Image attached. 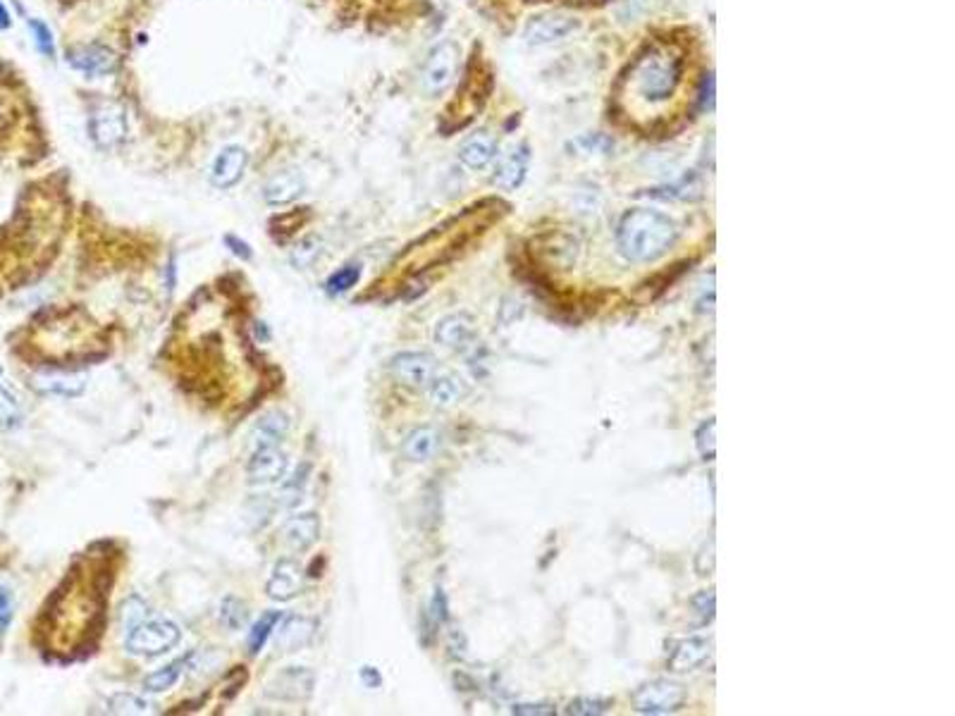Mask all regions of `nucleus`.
Here are the masks:
<instances>
[{
	"label": "nucleus",
	"mask_w": 955,
	"mask_h": 716,
	"mask_svg": "<svg viewBox=\"0 0 955 716\" xmlns=\"http://www.w3.org/2000/svg\"><path fill=\"white\" fill-rule=\"evenodd\" d=\"M89 131H92L93 144L100 146V148H115V146H120L124 139H127V120H124V113L115 106L99 107V110L92 115Z\"/></svg>",
	"instance_id": "obj_9"
},
{
	"label": "nucleus",
	"mask_w": 955,
	"mask_h": 716,
	"mask_svg": "<svg viewBox=\"0 0 955 716\" xmlns=\"http://www.w3.org/2000/svg\"><path fill=\"white\" fill-rule=\"evenodd\" d=\"M308 473H311V465L301 464L297 471L291 473V478L284 475L283 492H280V504H283V506L291 509V506H297V504L304 499L306 485H308Z\"/></svg>",
	"instance_id": "obj_27"
},
{
	"label": "nucleus",
	"mask_w": 955,
	"mask_h": 716,
	"mask_svg": "<svg viewBox=\"0 0 955 716\" xmlns=\"http://www.w3.org/2000/svg\"><path fill=\"white\" fill-rule=\"evenodd\" d=\"M22 426V406L10 389L0 387V430L8 433Z\"/></svg>",
	"instance_id": "obj_29"
},
{
	"label": "nucleus",
	"mask_w": 955,
	"mask_h": 716,
	"mask_svg": "<svg viewBox=\"0 0 955 716\" xmlns=\"http://www.w3.org/2000/svg\"><path fill=\"white\" fill-rule=\"evenodd\" d=\"M440 442H442V437H440V430H437V427L420 426L406 434L402 451H404V457L409 458V461H413V464H423V461H430V458L435 457L437 449H440Z\"/></svg>",
	"instance_id": "obj_18"
},
{
	"label": "nucleus",
	"mask_w": 955,
	"mask_h": 716,
	"mask_svg": "<svg viewBox=\"0 0 955 716\" xmlns=\"http://www.w3.org/2000/svg\"><path fill=\"white\" fill-rule=\"evenodd\" d=\"M191 662V655L182 656V659H175V662L165 664L161 669H155L153 673H148L144 679V690L146 693H165L170 688H175L182 679V673L187 671Z\"/></svg>",
	"instance_id": "obj_24"
},
{
	"label": "nucleus",
	"mask_w": 955,
	"mask_h": 716,
	"mask_svg": "<svg viewBox=\"0 0 955 716\" xmlns=\"http://www.w3.org/2000/svg\"><path fill=\"white\" fill-rule=\"evenodd\" d=\"M34 385L44 394L75 399V396L84 394L86 378L84 375H48V378H38Z\"/></svg>",
	"instance_id": "obj_25"
},
{
	"label": "nucleus",
	"mask_w": 955,
	"mask_h": 716,
	"mask_svg": "<svg viewBox=\"0 0 955 716\" xmlns=\"http://www.w3.org/2000/svg\"><path fill=\"white\" fill-rule=\"evenodd\" d=\"M679 229L665 213L652 208H633L619 222L617 244L631 263H655L676 244Z\"/></svg>",
	"instance_id": "obj_2"
},
{
	"label": "nucleus",
	"mask_w": 955,
	"mask_h": 716,
	"mask_svg": "<svg viewBox=\"0 0 955 716\" xmlns=\"http://www.w3.org/2000/svg\"><path fill=\"white\" fill-rule=\"evenodd\" d=\"M497 155V141L492 139V134L488 131H475L474 137H468L458 151V158L461 163L471 170H482L488 168L489 163L495 161Z\"/></svg>",
	"instance_id": "obj_20"
},
{
	"label": "nucleus",
	"mask_w": 955,
	"mask_h": 716,
	"mask_svg": "<svg viewBox=\"0 0 955 716\" xmlns=\"http://www.w3.org/2000/svg\"><path fill=\"white\" fill-rule=\"evenodd\" d=\"M458 68V48L454 44H440L430 51L420 72V86L428 96H440L454 84Z\"/></svg>",
	"instance_id": "obj_5"
},
{
	"label": "nucleus",
	"mask_w": 955,
	"mask_h": 716,
	"mask_svg": "<svg viewBox=\"0 0 955 716\" xmlns=\"http://www.w3.org/2000/svg\"><path fill=\"white\" fill-rule=\"evenodd\" d=\"M151 709V702L134 693H117L107 700V712L113 714H148Z\"/></svg>",
	"instance_id": "obj_28"
},
{
	"label": "nucleus",
	"mask_w": 955,
	"mask_h": 716,
	"mask_svg": "<svg viewBox=\"0 0 955 716\" xmlns=\"http://www.w3.org/2000/svg\"><path fill=\"white\" fill-rule=\"evenodd\" d=\"M12 617H15V597L10 593V587L0 583V638L8 632Z\"/></svg>",
	"instance_id": "obj_35"
},
{
	"label": "nucleus",
	"mask_w": 955,
	"mask_h": 716,
	"mask_svg": "<svg viewBox=\"0 0 955 716\" xmlns=\"http://www.w3.org/2000/svg\"><path fill=\"white\" fill-rule=\"evenodd\" d=\"M714 420H704L703 426H700V430H697V449H700V454H703L707 461H712L714 458Z\"/></svg>",
	"instance_id": "obj_36"
},
{
	"label": "nucleus",
	"mask_w": 955,
	"mask_h": 716,
	"mask_svg": "<svg viewBox=\"0 0 955 716\" xmlns=\"http://www.w3.org/2000/svg\"><path fill=\"white\" fill-rule=\"evenodd\" d=\"M68 62L86 76H106L117 68V55L106 46H76L68 53Z\"/></svg>",
	"instance_id": "obj_11"
},
{
	"label": "nucleus",
	"mask_w": 955,
	"mask_h": 716,
	"mask_svg": "<svg viewBox=\"0 0 955 716\" xmlns=\"http://www.w3.org/2000/svg\"><path fill=\"white\" fill-rule=\"evenodd\" d=\"M315 686L314 671L306 666H287L267 680L266 697L277 702H304Z\"/></svg>",
	"instance_id": "obj_6"
},
{
	"label": "nucleus",
	"mask_w": 955,
	"mask_h": 716,
	"mask_svg": "<svg viewBox=\"0 0 955 716\" xmlns=\"http://www.w3.org/2000/svg\"><path fill=\"white\" fill-rule=\"evenodd\" d=\"M280 621H283V611H266V614L253 624L251 632H249V655L256 656L263 652L267 638L273 635V631L280 625Z\"/></svg>",
	"instance_id": "obj_26"
},
{
	"label": "nucleus",
	"mask_w": 955,
	"mask_h": 716,
	"mask_svg": "<svg viewBox=\"0 0 955 716\" xmlns=\"http://www.w3.org/2000/svg\"><path fill=\"white\" fill-rule=\"evenodd\" d=\"M280 624L283 625H280V631H277V649H283V652H298V649H304L308 642L314 640V618L290 617L280 621Z\"/></svg>",
	"instance_id": "obj_19"
},
{
	"label": "nucleus",
	"mask_w": 955,
	"mask_h": 716,
	"mask_svg": "<svg viewBox=\"0 0 955 716\" xmlns=\"http://www.w3.org/2000/svg\"><path fill=\"white\" fill-rule=\"evenodd\" d=\"M513 714H528V716H552L557 714V709L552 704H513Z\"/></svg>",
	"instance_id": "obj_38"
},
{
	"label": "nucleus",
	"mask_w": 955,
	"mask_h": 716,
	"mask_svg": "<svg viewBox=\"0 0 955 716\" xmlns=\"http://www.w3.org/2000/svg\"><path fill=\"white\" fill-rule=\"evenodd\" d=\"M359 676H361V680H363V686H366V688H380L382 686L380 671L375 669V666H361Z\"/></svg>",
	"instance_id": "obj_41"
},
{
	"label": "nucleus",
	"mask_w": 955,
	"mask_h": 716,
	"mask_svg": "<svg viewBox=\"0 0 955 716\" xmlns=\"http://www.w3.org/2000/svg\"><path fill=\"white\" fill-rule=\"evenodd\" d=\"M29 29H31V34H34V41H36L38 51L46 55V58H53L55 55L53 34H51V29H48L46 24L38 22V20H29Z\"/></svg>",
	"instance_id": "obj_34"
},
{
	"label": "nucleus",
	"mask_w": 955,
	"mask_h": 716,
	"mask_svg": "<svg viewBox=\"0 0 955 716\" xmlns=\"http://www.w3.org/2000/svg\"><path fill=\"white\" fill-rule=\"evenodd\" d=\"M611 707H614V700H609V697H576V700L569 702V707L564 712L576 716H600L607 714Z\"/></svg>",
	"instance_id": "obj_30"
},
{
	"label": "nucleus",
	"mask_w": 955,
	"mask_h": 716,
	"mask_svg": "<svg viewBox=\"0 0 955 716\" xmlns=\"http://www.w3.org/2000/svg\"><path fill=\"white\" fill-rule=\"evenodd\" d=\"M576 27H578V20L569 12H547V15H537L528 22L526 38L528 44L545 46V44H554V41H561L573 34Z\"/></svg>",
	"instance_id": "obj_10"
},
{
	"label": "nucleus",
	"mask_w": 955,
	"mask_h": 716,
	"mask_svg": "<svg viewBox=\"0 0 955 716\" xmlns=\"http://www.w3.org/2000/svg\"><path fill=\"white\" fill-rule=\"evenodd\" d=\"M390 373L406 387L423 389L437 375V361L426 351H402L390 361Z\"/></svg>",
	"instance_id": "obj_7"
},
{
	"label": "nucleus",
	"mask_w": 955,
	"mask_h": 716,
	"mask_svg": "<svg viewBox=\"0 0 955 716\" xmlns=\"http://www.w3.org/2000/svg\"><path fill=\"white\" fill-rule=\"evenodd\" d=\"M475 337V321L468 313H451L437 322L435 339L444 349L464 351Z\"/></svg>",
	"instance_id": "obj_13"
},
{
	"label": "nucleus",
	"mask_w": 955,
	"mask_h": 716,
	"mask_svg": "<svg viewBox=\"0 0 955 716\" xmlns=\"http://www.w3.org/2000/svg\"><path fill=\"white\" fill-rule=\"evenodd\" d=\"M528 163H530L528 146L526 144L513 146V148H509V151L499 158V163H497L492 182H495L499 189H506V191L519 189L521 184H523V179H526Z\"/></svg>",
	"instance_id": "obj_14"
},
{
	"label": "nucleus",
	"mask_w": 955,
	"mask_h": 716,
	"mask_svg": "<svg viewBox=\"0 0 955 716\" xmlns=\"http://www.w3.org/2000/svg\"><path fill=\"white\" fill-rule=\"evenodd\" d=\"M290 426H291L290 416H287L284 411H280V409L263 413V416L259 418V423H256V427H253V440H256V447H259V444H280L284 437H287V433H290Z\"/></svg>",
	"instance_id": "obj_22"
},
{
	"label": "nucleus",
	"mask_w": 955,
	"mask_h": 716,
	"mask_svg": "<svg viewBox=\"0 0 955 716\" xmlns=\"http://www.w3.org/2000/svg\"><path fill=\"white\" fill-rule=\"evenodd\" d=\"M430 617L435 624H442L447 618V600H444L442 590H437L435 597H433V607H430Z\"/></svg>",
	"instance_id": "obj_40"
},
{
	"label": "nucleus",
	"mask_w": 955,
	"mask_h": 716,
	"mask_svg": "<svg viewBox=\"0 0 955 716\" xmlns=\"http://www.w3.org/2000/svg\"><path fill=\"white\" fill-rule=\"evenodd\" d=\"M290 471V458L284 451H280L277 444H259L253 449L249 464H246V475L253 485H275L283 482L284 475Z\"/></svg>",
	"instance_id": "obj_8"
},
{
	"label": "nucleus",
	"mask_w": 955,
	"mask_h": 716,
	"mask_svg": "<svg viewBox=\"0 0 955 716\" xmlns=\"http://www.w3.org/2000/svg\"><path fill=\"white\" fill-rule=\"evenodd\" d=\"M284 542L287 547L294 549V552H306L308 547H314L318 537H321V519L318 513H298V516H291L287 523H284Z\"/></svg>",
	"instance_id": "obj_15"
},
{
	"label": "nucleus",
	"mask_w": 955,
	"mask_h": 716,
	"mask_svg": "<svg viewBox=\"0 0 955 716\" xmlns=\"http://www.w3.org/2000/svg\"><path fill=\"white\" fill-rule=\"evenodd\" d=\"M686 702V688L673 680L657 679L641 686L633 695L635 712L641 714H673Z\"/></svg>",
	"instance_id": "obj_4"
},
{
	"label": "nucleus",
	"mask_w": 955,
	"mask_h": 716,
	"mask_svg": "<svg viewBox=\"0 0 955 716\" xmlns=\"http://www.w3.org/2000/svg\"><path fill=\"white\" fill-rule=\"evenodd\" d=\"M707 655H710V640H704V638H686V640L676 642V648H673L672 656H669V671H673V673L693 671L707 659Z\"/></svg>",
	"instance_id": "obj_21"
},
{
	"label": "nucleus",
	"mask_w": 955,
	"mask_h": 716,
	"mask_svg": "<svg viewBox=\"0 0 955 716\" xmlns=\"http://www.w3.org/2000/svg\"><path fill=\"white\" fill-rule=\"evenodd\" d=\"M179 638H182V631L175 621L153 618V621H139L137 625H131L124 648L130 655L153 659V656L168 655L170 649H175Z\"/></svg>",
	"instance_id": "obj_3"
},
{
	"label": "nucleus",
	"mask_w": 955,
	"mask_h": 716,
	"mask_svg": "<svg viewBox=\"0 0 955 716\" xmlns=\"http://www.w3.org/2000/svg\"><path fill=\"white\" fill-rule=\"evenodd\" d=\"M246 163H249V153L242 148V146H227L218 153V158L211 165V182L218 187V189H229L242 179L246 170Z\"/></svg>",
	"instance_id": "obj_12"
},
{
	"label": "nucleus",
	"mask_w": 955,
	"mask_h": 716,
	"mask_svg": "<svg viewBox=\"0 0 955 716\" xmlns=\"http://www.w3.org/2000/svg\"><path fill=\"white\" fill-rule=\"evenodd\" d=\"M428 394L433 404L447 409L466 396V385L457 375H435L428 385Z\"/></svg>",
	"instance_id": "obj_23"
},
{
	"label": "nucleus",
	"mask_w": 955,
	"mask_h": 716,
	"mask_svg": "<svg viewBox=\"0 0 955 716\" xmlns=\"http://www.w3.org/2000/svg\"><path fill=\"white\" fill-rule=\"evenodd\" d=\"M686 79V58L676 44H652L633 60L624 79V103L635 115H662L679 96Z\"/></svg>",
	"instance_id": "obj_1"
},
{
	"label": "nucleus",
	"mask_w": 955,
	"mask_h": 716,
	"mask_svg": "<svg viewBox=\"0 0 955 716\" xmlns=\"http://www.w3.org/2000/svg\"><path fill=\"white\" fill-rule=\"evenodd\" d=\"M361 280V267L359 266H344L339 267L337 273H332L328 277V282H325V290H328V294H344V291H349L352 287H356Z\"/></svg>",
	"instance_id": "obj_31"
},
{
	"label": "nucleus",
	"mask_w": 955,
	"mask_h": 716,
	"mask_svg": "<svg viewBox=\"0 0 955 716\" xmlns=\"http://www.w3.org/2000/svg\"><path fill=\"white\" fill-rule=\"evenodd\" d=\"M225 244L229 246V251L235 253L237 259L251 260L253 253H251V249H249V244H246V242H242V239H237V236L227 235V236H225Z\"/></svg>",
	"instance_id": "obj_39"
},
{
	"label": "nucleus",
	"mask_w": 955,
	"mask_h": 716,
	"mask_svg": "<svg viewBox=\"0 0 955 716\" xmlns=\"http://www.w3.org/2000/svg\"><path fill=\"white\" fill-rule=\"evenodd\" d=\"M306 182L301 172L297 170H284V172H277L275 177H270L263 189V198H266L270 206H284V203H291L294 198H298L304 194Z\"/></svg>",
	"instance_id": "obj_17"
},
{
	"label": "nucleus",
	"mask_w": 955,
	"mask_h": 716,
	"mask_svg": "<svg viewBox=\"0 0 955 716\" xmlns=\"http://www.w3.org/2000/svg\"><path fill=\"white\" fill-rule=\"evenodd\" d=\"M266 590L267 597L275 600V602H290V600H294L298 590H301V571H298L297 561H291V559L277 561L275 571H273V576L267 580Z\"/></svg>",
	"instance_id": "obj_16"
},
{
	"label": "nucleus",
	"mask_w": 955,
	"mask_h": 716,
	"mask_svg": "<svg viewBox=\"0 0 955 716\" xmlns=\"http://www.w3.org/2000/svg\"><path fill=\"white\" fill-rule=\"evenodd\" d=\"M10 24H12V20H10L8 8H5V5H3V3H0V31H3V29H10Z\"/></svg>",
	"instance_id": "obj_42"
},
{
	"label": "nucleus",
	"mask_w": 955,
	"mask_h": 716,
	"mask_svg": "<svg viewBox=\"0 0 955 716\" xmlns=\"http://www.w3.org/2000/svg\"><path fill=\"white\" fill-rule=\"evenodd\" d=\"M693 604H696L697 614L703 617V621H710V618L714 617V594H712V590L710 593L697 594L696 600H693Z\"/></svg>",
	"instance_id": "obj_37"
},
{
	"label": "nucleus",
	"mask_w": 955,
	"mask_h": 716,
	"mask_svg": "<svg viewBox=\"0 0 955 716\" xmlns=\"http://www.w3.org/2000/svg\"><path fill=\"white\" fill-rule=\"evenodd\" d=\"M318 256H321V242L315 236H308L304 242H298L297 249L291 251V263L298 270H306V267L314 266Z\"/></svg>",
	"instance_id": "obj_32"
},
{
	"label": "nucleus",
	"mask_w": 955,
	"mask_h": 716,
	"mask_svg": "<svg viewBox=\"0 0 955 716\" xmlns=\"http://www.w3.org/2000/svg\"><path fill=\"white\" fill-rule=\"evenodd\" d=\"M246 617H249V611H246V607L239 602L237 597H227V600L222 602V607H220L222 624L227 625V628H232V631L242 628V625L246 624Z\"/></svg>",
	"instance_id": "obj_33"
}]
</instances>
